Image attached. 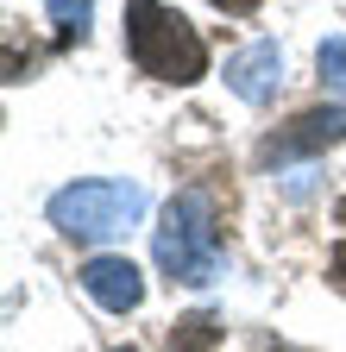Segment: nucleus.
Segmentation results:
<instances>
[{"label":"nucleus","mask_w":346,"mask_h":352,"mask_svg":"<svg viewBox=\"0 0 346 352\" xmlns=\"http://www.w3.org/2000/svg\"><path fill=\"white\" fill-rule=\"evenodd\" d=\"M346 139V107H309V113H296L283 132H271L265 145H258V157L265 164H290V157H315L327 145Z\"/></svg>","instance_id":"obj_4"},{"label":"nucleus","mask_w":346,"mask_h":352,"mask_svg":"<svg viewBox=\"0 0 346 352\" xmlns=\"http://www.w3.org/2000/svg\"><path fill=\"white\" fill-rule=\"evenodd\" d=\"M158 271L170 283H214L221 277V233H214V201L202 189H183L177 201L164 208V227H158Z\"/></svg>","instance_id":"obj_3"},{"label":"nucleus","mask_w":346,"mask_h":352,"mask_svg":"<svg viewBox=\"0 0 346 352\" xmlns=\"http://www.w3.org/2000/svg\"><path fill=\"white\" fill-rule=\"evenodd\" d=\"M126 57H133L139 76L170 82V88H189L208 76L202 32L177 7H164V0H126Z\"/></svg>","instance_id":"obj_1"},{"label":"nucleus","mask_w":346,"mask_h":352,"mask_svg":"<svg viewBox=\"0 0 346 352\" xmlns=\"http://www.w3.org/2000/svg\"><path fill=\"white\" fill-rule=\"evenodd\" d=\"M315 63H321V82H327V88H340V95H346V38H327Z\"/></svg>","instance_id":"obj_9"},{"label":"nucleus","mask_w":346,"mask_h":352,"mask_svg":"<svg viewBox=\"0 0 346 352\" xmlns=\"http://www.w3.org/2000/svg\"><path fill=\"white\" fill-rule=\"evenodd\" d=\"M82 289H89L101 308H113V315H133V308L145 302L139 264H133V258H113V252H101V258L82 264Z\"/></svg>","instance_id":"obj_6"},{"label":"nucleus","mask_w":346,"mask_h":352,"mask_svg":"<svg viewBox=\"0 0 346 352\" xmlns=\"http://www.w3.org/2000/svg\"><path fill=\"white\" fill-rule=\"evenodd\" d=\"M340 220H346V208H340Z\"/></svg>","instance_id":"obj_12"},{"label":"nucleus","mask_w":346,"mask_h":352,"mask_svg":"<svg viewBox=\"0 0 346 352\" xmlns=\"http://www.w3.org/2000/svg\"><path fill=\"white\" fill-rule=\"evenodd\" d=\"M51 25H57V44H82L95 25V0H51Z\"/></svg>","instance_id":"obj_7"},{"label":"nucleus","mask_w":346,"mask_h":352,"mask_svg":"<svg viewBox=\"0 0 346 352\" xmlns=\"http://www.w3.org/2000/svg\"><path fill=\"white\" fill-rule=\"evenodd\" d=\"M277 352H283V346H277Z\"/></svg>","instance_id":"obj_13"},{"label":"nucleus","mask_w":346,"mask_h":352,"mask_svg":"<svg viewBox=\"0 0 346 352\" xmlns=\"http://www.w3.org/2000/svg\"><path fill=\"white\" fill-rule=\"evenodd\" d=\"M227 88L239 101H252V107H265V101H277V88H283V51L271 38H258V44H246V51H233L227 57Z\"/></svg>","instance_id":"obj_5"},{"label":"nucleus","mask_w":346,"mask_h":352,"mask_svg":"<svg viewBox=\"0 0 346 352\" xmlns=\"http://www.w3.org/2000/svg\"><path fill=\"white\" fill-rule=\"evenodd\" d=\"M120 352H126V346H120Z\"/></svg>","instance_id":"obj_14"},{"label":"nucleus","mask_w":346,"mask_h":352,"mask_svg":"<svg viewBox=\"0 0 346 352\" xmlns=\"http://www.w3.org/2000/svg\"><path fill=\"white\" fill-rule=\"evenodd\" d=\"M145 220V189L139 183H120V176H89V183H69L51 195V227L63 239H120Z\"/></svg>","instance_id":"obj_2"},{"label":"nucleus","mask_w":346,"mask_h":352,"mask_svg":"<svg viewBox=\"0 0 346 352\" xmlns=\"http://www.w3.org/2000/svg\"><path fill=\"white\" fill-rule=\"evenodd\" d=\"M334 289H346V239H340V252H334Z\"/></svg>","instance_id":"obj_10"},{"label":"nucleus","mask_w":346,"mask_h":352,"mask_svg":"<svg viewBox=\"0 0 346 352\" xmlns=\"http://www.w3.org/2000/svg\"><path fill=\"white\" fill-rule=\"evenodd\" d=\"M214 340H221L214 315H189V321H177V333H170V352H208Z\"/></svg>","instance_id":"obj_8"},{"label":"nucleus","mask_w":346,"mask_h":352,"mask_svg":"<svg viewBox=\"0 0 346 352\" xmlns=\"http://www.w3.org/2000/svg\"><path fill=\"white\" fill-rule=\"evenodd\" d=\"M221 13H258V0H214Z\"/></svg>","instance_id":"obj_11"}]
</instances>
